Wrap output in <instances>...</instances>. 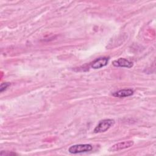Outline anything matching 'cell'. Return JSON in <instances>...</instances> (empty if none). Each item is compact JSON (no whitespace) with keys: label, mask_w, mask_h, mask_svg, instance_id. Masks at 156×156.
<instances>
[{"label":"cell","mask_w":156,"mask_h":156,"mask_svg":"<svg viewBox=\"0 0 156 156\" xmlns=\"http://www.w3.org/2000/svg\"><path fill=\"white\" fill-rule=\"evenodd\" d=\"M93 149V146L90 144H75L70 146L68 149L69 152L71 154H80L91 151Z\"/></svg>","instance_id":"cell-1"},{"label":"cell","mask_w":156,"mask_h":156,"mask_svg":"<svg viewBox=\"0 0 156 156\" xmlns=\"http://www.w3.org/2000/svg\"><path fill=\"white\" fill-rule=\"evenodd\" d=\"M115 124V121L112 119H105L101 121L94 129V133H101L107 131Z\"/></svg>","instance_id":"cell-2"},{"label":"cell","mask_w":156,"mask_h":156,"mask_svg":"<svg viewBox=\"0 0 156 156\" xmlns=\"http://www.w3.org/2000/svg\"><path fill=\"white\" fill-rule=\"evenodd\" d=\"M133 145V141L132 140L129 141H121L118 143H116L112 146L109 148V151L110 152H115V151H119L124 149H127L129 147H132Z\"/></svg>","instance_id":"cell-3"},{"label":"cell","mask_w":156,"mask_h":156,"mask_svg":"<svg viewBox=\"0 0 156 156\" xmlns=\"http://www.w3.org/2000/svg\"><path fill=\"white\" fill-rule=\"evenodd\" d=\"M113 65L117 67H125V68H132L133 65V62L124 58H119L118 60H114L113 62Z\"/></svg>","instance_id":"cell-4"},{"label":"cell","mask_w":156,"mask_h":156,"mask_svg":"<svg viewBox=\"0 0 156 156\" xmlns=\"http://www.w3.org/2000/svg\"><path fill=\"white\" fill-rule=\"evenodd\" d=\"M108 58L101 57L96 59L91 64V68L93 69H99L105 66L108 62Z\"/></svg>","instance_id":"cell-5"},{"label":"cell","mask_w":156,"mask_h":156,"mask_svg":"<svg viewBox=\"0 0 156 156\" xmlns=\"http://www.w3.org/2000/svg\"><path fill=\"white\" fill-rule=\"evenodd\" d=\"M133 90L130 88L122 89L115 91L113 93V96L117 98H124L132 95L133 94Z\"/></svg>","instance_id":"cell-6"},{"label":"cell","mask_w":156,"mask_h":156,"mask_svg":"<svg viewBox=\"0 0 156 156\" xmlns=\"http://www.w3.org/2000/svg\"><path fill=\"white\" fill-rule=\"evenodd\" d=\"M0 155H1V156H4V155H16V154L15 153V152H9V151H2L1 152Z\"/></svg>","instance_id":"cell-7"},{"label":"cell","mask_w":156,"mask_h":156,"mask_svg":"<svg viewBox=\"0 0 156 156\" xmlns=\"http://www.w3.org/2000/svg\"><path fill=\"white\" fill-rule=\"evenodd\" d=\"M10 85L9 83H1V87H0V91L1 92H2L4 90H6V88Z\"/></svg>","instance_id":"cell-8"}]
</instances>
